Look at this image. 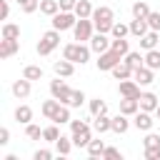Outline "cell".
<instances>
[{"label": "cell", "mask_w": 160, "mask_h": 160, "mask_svg": "<svg viewBox=\"0 0 160 160\" xmlns=\"http://www.w3.org/2000/svg\"><path fill=\"white\" fill-rule=\"evenodd\" d=\"M68 125H70V132H80V130H88V128H90L85 120H70Z\"/></svg>", "instance_id": "cell-43"}, {"label": "cell", "mask_w": 160, "mask_h": 160, "mask_svg": "<svg viewBox=\"0 0 160 160\" xmlns=\"http://www.w3.org/2000/svg\"><path fill=\"white\" fill-rule=\"evenodd\" d=\"M120 60H122V55H120V52H115V50L110 48V50L100 52L95 62H98V70H105V72H110V70H112V68H115Z\"/></svg>", "instance_id": "cell-7"}, {"label": "cell", "mask_w": 160, "mask_h": 160, "mask_svg": "<svg viewBox=\"0 0 160 160\" xmlns=\"http://www.w3.org/2000/svg\"><path fill=\"white\" fill-rule=\"evenodd\" d=\"M72 148H75L72 138H65V135H60V138L55 140V152H58V155H62V158H65V155H70V150H72Z\"/></svg>", "instance_id": "cell-21"}, {"label": "cell", "mask_w": 160, "mask_h": 160, "mask_svg": "<svg viewBox=\"0 0 160 160\" xmlns=\"http://www.w3.org/2000/svg\"><path fill=\"white\" fill-rule=\"evenodd\" d=\"M88 108H90V115H105V112H108V102H105L102 98H92V100L88 102Z\"/></svg>", "instance_id": "cell-29"}, {"label": "cell", "mask_w": 160, "mask_h": 160, "mask_svg": "<svg viewBox=\"0 0 160 160\" xmlns=\"http://www.w3.org/2000/svg\"><path fill=\"white\" fill-rule=\"evenodd\" d=\"M155 118H158V120H160V105H158V108H155Z\"/></svg>", "instance_id": "cell-51"}, {"label": "cell", "mask_w": 160, "mask_h": 160, "mask_svg": "<svg viewBox=\"0 0 160 160\" xmlns=\"http://www.w3.org/2000/svg\"><path fill=\"white\" fill-rule=\"evenodd\" d=\"M148 30H150L148 18H145V20H142V18H132V22H130V35H135V38L140 40V38H142Z\"/></svg>", "instance_id": "cell-19"}, {"label": "cell", "mask_w": 160, "mask_h": 160, "mask_svg": "<svg viewBox=\"0 0 160 160\" xmlns=\"http://www.w3.org/2000/svg\"><path fill=\"white\" fill-rule=\"evenodd\" d=\"M145 160H158L160 158V148H145Z\"/></svg>", "instance_id": "cell-46"}, {"label": "cell", "mask_w": 160, "mask_h": 160, "mask_svg": "<svg viewBox=\"0 0 160 160\" xmlns=\"http://www.w3.org/2000/svg\"><path fill=\"white\" fill-rule=\"evenodd\" d=\"M150 12H152V10H150V5H148L145 0H135V2H132V18H142V20H145Z\"/></svg>", "instance_id": "cell-27"}, {"label": "cell", "mask_w": 160, "mask_h": 160, "mask_svg": "<svg viewBox=\"0 0 160 160\" xmlns=\"http://www.w3.org/2000/svg\"><path fill=\"white\" fill-rule=\"evenodd\" d=\"M35 10H40V0H30V2L22 5V12H25V15H30V12H35Z\"/></svg>", "instance_id": "cell-45"}, {"label": "cell", "mask_w": 160, "mask_h": 160, "mask_svg": "<svg viewBox=\"0 0 160 160\" xmlns=\"http://www.w3.org/2000/svg\"><path fill=\"white\" fill-rule=\"evenodd\" d=\"M130 130V120H128V115H115L112 118V132H118V135H122V132H128Z\"/></svg>", "instance_id": "cell-24"}, {"label": "cell", "mask_w": 160, "mask_h": 160, "mask_svg": "<svg viewBox=\"0 0 160 160\" xmlns=\"http://www.w3.org/2000/svg\"><path fill=\"white\" fill-rule=\"evenodd\" d=\"M142 145H145V148H160V135H158V132H152V130H148V135H145Z\"/></svg>", "instance_id": "cell-41"}, {"label": "cell", "mask_w": 160, "mask_h": 160, "mask_svg": "<svg viewBox=\"0 0 160 160\" xmlns=\"http://www.w3.org/2000/svg\"><path fill=\"white\" fill-rule=\"evenodd\" d=\"M85 150H88V155H90V158H102V152H105V142L92 138V140L88 142V148H85Z\"/></svg>", "instance_id": "cell-30"}, {"label": "cell", "mask_w": 160, "mask_h": 160, "mask_svg": "<svg viewBox=\"0 0 160 160\" xmlns=\"http://www.w3.org/2000/svg\"><path fill=\"white\" fill-rule=\"evenodd\" d=\"M18 50H20V42H18V40H8V38L0 40V58H2V60L12 58Z\"/></svg>", "instance_id": "cell-15"}, {"label": "cell", "mask_w": 160, "mask_h": 160, "mask_svg": "<svg viewBox=\"0 0 160 160\" xmlns=\"http://www.w3.org/2000/svg\"><path fill=\"white\" fill-rule=\"evenodd\" d=\"M60 105H62V102H60V100H55V98H52V100H45V102L40 105V112H42L48 120H52V115L60 110Z\"/></svg>", "instance_id": "cell-22"}, {"label": "cell", "mask_w": 160, "mask_h": 160, "mask_svg": "<svg viewBox=\"0 0 160 160\" xmlns=\"http://www.w3.org/2000/svg\"><path fill=\"white\" fill-rule=\"evenodd\" d=\"M40 12L48 15V18H52V15L60 12V2L58 0H40Z\"/></svg>", "instance_id": "cell-26"}, {"label": "cell", "mask_w": 160, "mask_h": 160, "mask_svg": "<svg viewBox=\"0 0 160 160\" xmlns=\"http://www.w3.org/2000/svg\"><path fill=\"white\" fill-rule=\"evenodd\" d=\"M118 92H120V98H140V85L135 78H128V80H120Z\"/></svg>", "instance_id": "cell-9"}, {"label": "cell", "mask_w": 160, "mask_h": 160, "mask_svg": "<svg viewBox=\"0 0 160 160\" xmlns=\"http://www.w3.org/2000/svg\"><path fill=\"white\" fill-rule=\"evenodd\" d=\"M102 158H105V160H122V152H120L118 148H105Z\"/></svg>", "instance_id": "cell-42"}, {"label": "cell", "mask_w": 160, "mask_h": 160, "mask_svg": "<svg viewBox=\"0 0 160 160\" xmlns=\"http://www.w3.org/2000/svg\"><path fill=\"white\" fill-rule=\"evenodd\" d=\"M92 10H95V8L90 5V0H78V5H75L72 12H75L78 18H92Z\"/></svg>", "instance_id": "cell-31"}, {"label": "cell", "mask_w": 160, "mask_h": 160, "mask_svg": "<svg viewBox=\"0 0 160 160\" xmlns=\"http://www.w3.org/2000/svg\"><path fill=\"white\" fill-rule=\"evenodd\" d=\"M90 45H82V42H68L65 48H62V58L65 60H70V62H80V65H85L88 60H90Z\"/></svg>", "instance_id": "cell-2"}, {"label": "cell", "mask_w": 160, "mask_h": 160, "mask_svg": "<svg viewBox=\"0 0 160 160\" xmlns=\"http://www.w3.org/2000/svg\"><path fill=\"white\" fill-rule=\"evenodd\" d=\"M110 48H112L115 52H120L122 58H125V55L130 52V42H128L125 38H112V45H110Z\"/></svg>", "instance_id": "cell-35"}, {"label": "cell", "mask_w": 160, "mask_h": 160, "mask_svg": "<svg viewBox=\"0 0 160 160\" xmlns=\"http://www.w3.org/2000/svg\"><path fill=\"white\" fill-rule=\"evenodd\" d=\"M25 2H30V0H18V5H20V8H22V5H25Z\"/></svg>", "instance_id": "cell-52"}, {"label": "cell", "mask_w": 160, "mask_h": 160, "mask_svg": "<svg viewBox=\"0 0 160 160\" xmlns=\"http://www.w3.org/2000/svg\"><path fill=\"white\" fill-rule=\"evenodd\" d=\"M92 130H95L98 135L112 130V118H108V112H105V115H92Z\"/></svg>", "instance_id": "cell-14"}, {"label": "cell", "mask_w": 160, "mask_h": 160, "mask_svg": "<svg viewBox=\"0 0 160 160\" xmlns=\"http://www.w3.org/2000/svg\"><path fill=\"white\" fill-rule=\"evenodd\" d=\"M15 120H18L20 125L32 122V110H30V105H18V108H15Z\"/></svg>", "instance_id": "cell-23"}, {"label": "cell", "mask_w": 160, "mask_h": 160, "mask_svg": "<svg viewBox=\"0 0 160 160\" xmlns=\"http://www.w3.org/2000/svg\"><path fill=\"white\" fill-rule=\"evenodd\" d=\"M145 65L152 70H160V50H145Z\"/></svg>", "instance_id": "cell-32"}, {"label": "cell", "mask_w": 160, "mask_h": 160, "mask_svg": "<svg viewBox=\"0 0 160 160\" xmlns=\"http://www.w3.org/2000/svg\"><path fill=\"white\" fill-rule=\"evenodd\" d=\"M50 95L55 98V100H60L62 105H68V100H70V95H72V88L65 82V80H50Z\"/></svg>", "instance_id": "cell-5"}, {"label": "cell", "mask_w": 160, "mask_h": 160, "mask_svg": "<svg viewBox=\"0 0 160 160\" xmlns=\"http://www.w3.org/2000/svg\"><path fill=\"white\" fill-rule=\"evenodd\" d=\"M110 72H112V78H115V80H128V78H132V72H135V70H132L125 60H120V62H118Z\"/></svg>", "instance_id": "cell-20"}, {"label": "cell", "mask_w": 160, "mask_h": 160, "mask_svg": "<svg viewBox=\"0 0 160 160\" xmlns=\"http://www.w3.org/2000/svg\"><path fill=\"white\" fill-rule=\"evenodd\" d=\"M132 125H135L140 132H148V130H152L155 120H152V115H150L148 110H138V112L132 115Z\"/></svg>", "instance_id": "cell-10"}, {"label": "cell", "mask_w": 160, "mask_h": 160, "mask_svg": "<svg viewBox=\"0 0 160 160\" xmlns=\"http://www.w3.org/2000/svg\"><path fill=\"white\" fill-rule=\"evenodd\" d=\"M148 25H150V30H160V12H150L148 15Z\"/></svg>", "instance_id": "cell-44"}, {"label": "cell", "mask_w": 160, "mask_h": 160, "mask_svg": "<svg viewBox=\"0 0 160 160\" xmlns=\"http://www.w3.org/2000/svg\"><path fill=\"white\" fill-rule=\"evenodd\" d=\"M8 15H10V2L8 0H0V18L8 20Z\"/></svg>", "instance_id": "cell-49"}, {"label": "cell", "mask_w": 160, "mask_h": 160, "mask_svg": "<svg viewBox=\"0 0 160 160\" xmlns=\"http://www.w3.org/2000/svg\"><path fill=\"white\" fill-rule=\"evenodd\" d=\"M110 45H112V40L108 38V32H95V35L90 38V50H92L95 55H100V52L110 50Z\"/></svg>", "instance_id": "cell-8"}, {"label": "cell", "mask_w": 160, "mask_h": 160, "mask_svg": "<svg viewBox=\"0 0 160 160\" xmlns=\"http://www.w3.org/2000/svg\"><path fill=\"white\" fill-rule=\"evenodd\" d=\"M158 40H160V30H148L140 38V48L142 50H155L158 48Z\"/></svg>", "instance_id": "cell-16"}, {"label": "cell", "mask_w": 160, "mask_h": 160, "mask_svg": "<svg viewBox=\"0 0 160 160\" xmlns=\"http://www.w3.org/2000/svg\"><path fill=\"white\" fill-rule=\"evenodd\" d=\"M132 78L138 80V85H150V82L155 80V70H152V68H148V65H140V68H135Z\"/></svg>", "instance_id": "cell-12"}, {"label": "cell", "mask_w": 160, "mask_h": 160, "mask_svg": "<svg viewBox=\"0 0 160 160\" xmlns=\"http://www.w3.org/2000/svg\"><path fill=\"white\" fill-rule=\"evenodd\" d=\"M60 138V130H58V122H52V125H48V128H42V140L45 142H55Z\"/></svg>", "instance_id": "cell-37"}, {"label": "cell", "mask_w": 160, "mask_h": 160, "mask_svg": "<svg viewBox=\"0 0 160 160\" xmlns=\"http://www.w3.org/2000/svg\"><path fill=\"white\" fill-rule=\"evenodd\" d=\"M72 35H75L78 42L90 40V38L95 35V22H92V18H78V22H75V28H72Z\"/></svg>", "instance_id": "cell-4"}, {"label": "cell", "mask_w": 160, "mask_h": 160, "mask_svg": "<svg viewBox=\"0 0 160 160\" xmlns=\"http://www.w3.org/2000/svg\"><path fill=\"white\" fill-rule=\"evenodd\" d=\"M72 118H70V105H60V110L52 115V122H58V125H65V122H70Z\"/></svg>", "instance_id": "cell-34"}, {"label": "cell", "mask_w": 160, "mask_h": 160, "mask_svg": "<svg viewBox=\"0 0 160 160\" xmlns=\"http://www.w3.org/2000/svg\"><path fill=\"white\" fill-rule=\"evenodd\" d=\"M22 78H28V80H40V78H42V68H40V65H25V68H22Z\"/></svg>", "instance_id": "cell-36"}, {"label": "cell", "mask_w": 160, "mask_h": 160, "mask_svg": "<svg viewBox=\"0 0 160 160\" xmlns=\"http://www.w3.org/2000/svg\"><path fill=\"white\" fill-rule=\"evenodd\" d=\"M25 135H28V140H40V138H42V130H40V125L28 122V125H25Z\"/></svg>", "instance_id": "cell-39"}, {"label": "cell", "mask_w": 160, "mask_h": 160, "mask_svg": "<svg viewBox=\"0 0 160 160\" xmlns=\"http://www.w3.org/2000/svg\"><path fill=\"white\" fill-rule=\"evenodd\" d=\"M52 70H55V75L58 78H70L72 72H75V62H70V60H55L52 62Z\"/></svg>", "instance_id": "cell-13"}, {"label": "cell", "mask_w": 160, "mask_h": 160, "mask_svg": "<svg viewBox=\"0 0 160 160\" xmlns=\"http://www.w3.org/2000/svg\"><path fill=\"white\" fill-rule=\"evenodd\" d=\"M75 22H78V15L75 12H68V10H60L58 15H52V28L55 30H72L75 28Z\"/></svg>", "instance_id": "cell-6"}, {"label": "cell", "mask_w": 160, "mask_h": 160, "mask_svg": "<svg viewBox=\"0 0 160 160\" xmlns=\"http://www.w3.org/2000/svg\"><path fill=\"white\" fill-rule=\"evenodd\" d=\"M30 90H32V80H28V78H20V80L12 82V95L18 100H25L30 95Z\"/></svg>", "instance_id": "cell-11"}, {"label": "cell", "mask_w": 160, "mask_h": 160, "mask_svg": "<svg viewBox=\"0 0 160 160\" xmlns=\"http://www.w3.org/2000/svg\"><path fill=\"white\" fill-rule=\"evenodd\" d=\"M58 2H60V10H68V12H72L78 5V0H58Z\"/></svg>", "instance_id": "cell-48"}, {"label": "cell", "mask_w": 160, "mask_h": 160, "mask_svg": "<svg viewBox=\"0 0 160 160\" xmlns=\"http://www.w3.org/2000/svg\"><path fill=\"white\" fill-rule=\"evenodd\" d=\"M8 142H10V130L0 128V145H8Z\"/></svg>", "instance_id": "cell-50"}, {"label": "cell", "mask_w": 160, "mask_h": 160, "mask_svg": "<svg viewBox=\"0 0 160 160\" xmlns=\"http://www.w3.org/2000/svg\"><path fill=\"white\" fill-rule=\"evenodd\" d=\"M110 35H112V38H128V35H130V25H125V22H112Z\"/></svg>", "instance_id": "cell-38"}, {"label": "cell", "mask_w": 160, "mask_h": 160, "mask_svg": "<svg viewBox=\"0 0 160 160\" xmlns=\"http://www.w3.org/2000/svg\"><path fill=\"white\" fill-rule=\"evenodd\" d=\"M138 100H140V110H148V112H155V108L160 105L155 92H140Z\"/></svg>", "instance_id": "cell-17"}, {"label": "cell", "mask_w": 160, "mask_h": 160, "mask_svg": "<svg viewBox=\"0 0 160 160\" xmlns=\"http://www.w3.org/2000/svg\"><path fill=\"white\" fill-rule=\"evenodd\" d=\"M92 22H95V32H108V35H110L112 22H115V12H112V8H108V5L95 8V10H92Z\"/></svg>", "instance_id": "cell-1"}, {"label": "cell", "mask_w": 160, "mask_h": 160, "mask_svg": "<svg viewBox=\"0 0 160 160\" xmlns=\"http://www.w3.org/2000/svg\"><path fill=\"white\" fill-rule=\"evenodd\" d=\"M85 100H88V98H85V92H82V90H72V95H70L68 105H70V108H80Z\"/></svg>", "instance_id": "cell-40"}, {"label": "cell", "mask_w": 160, "mask_h": 160, "mask_svg": "<svg viewBox=\"0 0 160 160\" xmlns=\"http://www.w3.org/2000/svg\"><path fill=\"white\" fill-rule=\"evenodd\" d=\"M70 138H72L75 148H88V142L92 140V132H90V128H88V130H80V132H72Z\"/></svg>", "instance_id": "cell-25"}, {"label": "cell", "mask_w": 160, "mask_h": 160, "mask_svg": "<svg viewBox=\"0 0 160 160\" xmlns=\"http://www.w3.org/2000/svg\"><path fill=\"white\" fill-rule=\"evenodd\" d=\"M50 158H52V152L45 150V148L42 150H35V155H32V160H50Z\"/></svg>", "instance_id": "cell-47"}, {"label": "cell", "mask_w": 160, "mask_h": 160, "mask_svg": "<svg viewBox=\"0 0 160 160\" xmlns=\"http://www.w3.org/2000/svg\"><path fill=\"white\" fill-rule=\"evenodd\" d=\"M0 38H8V40H20V28L15 22H5L2 30H0Z\"/></svg>", "instance_id": "cell-28"}, {"label": "cell", "mask_w": 160, "mask_h": 160, "mask_svg": "<svg viewBox=\"0 0 160 160\" xmlns=\"http://www.w3.org/2000/svg\"><path fill=\"white\" fill-rule=\"evenodd\" d=\"M138 110H140V100H138V98H122V100H120V112H122V115L132 118Z\"/></svg>", "instance_id": "cell-18"}, {"label": "cell", "mask_w": 160, "mask_h": 160, "mask_svg": "<svg viewBox=\"0 0 160 160\" xmlns=\"http://www.w3.org/2000/svg\"><path fill=\"white\" fill-rule=\"evenodd\" d=\"M122 60H125V62H128L132 70H135V68H140V65H145V55H140V52H135V50H130V52H128Z\"/></svg>", "instance_id": "cell-33"}, {"label": "cell", "mask_w": 160, "mask_h": 160, "mask_svg": "<svg viewBox=\"0 0 160 160\" xmlns=\"http://www.w3.org/2000/svg\"><path fill=\"white\" fill-rule=\"evenodd\" d=\"M60 45V30H48V32H42V38H40V42H38V55H50L55 48Z\"/></svg>", "instance_id": "cell-3"}]
</instances>
